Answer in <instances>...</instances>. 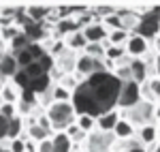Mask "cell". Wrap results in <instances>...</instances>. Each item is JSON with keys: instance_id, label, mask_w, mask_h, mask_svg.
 Instances as JSON below:
<instances>
[{"instance_id": "1", "label": "cell", "mask_w": 160, "mask_h": 152, "mask_svg": "<svg viewBox=\"0 0 160 152\" xmlns=\"http://www.w3.org/2000/svg\"><path fill=\"white\" fill-rule=\"evenodd\" d=\"M122 86L124 84L115 75L102 71V73H96V75L83 79L73 92L71 103H73L77 116L100 118L102 114L115 109Z\"/></svg>"}, {"instance_id": "2", "label": "cell", "mask_w": 160, "mask_h": 152, "mask_svg": "<svg viewBox=\"0 0 160 152\" xmlns=\"http://www.w3.org/2000/svg\"><path fill=\"white\" fill-rule=\"evenodd\" d=\"M47 118L56 133H66V128L77 122V112L73 103H51L47 109Z\"/></svg>"}, {"instance_id": "3", "label": "cell", "mask_w": 160, "mask_h": 152, "mask_svg": "<svg viewBox=\"0 0 160 152\" xmlns=\"http://www.w3.org/2000/svg\"><path fill=\"white\" fill-rule=\"evenodd\" d=\"M124 120H128L132 127L135 124H141V127H145V124H154L156 122V109H154V103L149 101H143L137 103L135 107H128V109H124Z\"/></svg>"}, {"instance_id": "4", "label": "cell", "mask_w": 160, "mask_h": 152, "mask_svg": "<svg viewBox=\"0 0 160 152\" xmlns=\"http://www.w3.org/2000/svg\"><path fill=\"white\" fill-rule=\"evenodd\" d=\"M132 34H139V37L143 39H158L160 37V22L158 17L149 11H145L143 15H139V26H137V30Z\"/></svg>"}, {"instance_id": "5", "label": "cell", "mask_w": 160, "mask_h": 152, "mask_svg": "<svg viewBox=\"0 0 160 152\" xmlns=\"http://www.w3.org/2000/svg\"><path fill=\"white\" fill-rule=\"evenodd\" d=\"M141 88L143 86H139L137 81H126L120 90V99H118V105L124 107V109H128V107H135L137 103L143 101V94H141Z\"/></svg>"}, {"instance_id": "6", "label": "cell", "mask_w": 160, "mask_h": 152, "mask_svg": "<svg viewBox=\"0 0 160 152\" xmlns=\"http://www.w3.org/2000/svg\"><path fill=\"white\" fill-rule=\"evenodd\" d=\"M149 51V45H148V39L139 37V34H130L128 41H126V54L132 56V58H141L143 54Z\"/></svg>"}, {"instance_id": "7", "label": "cell", "mask_w": 160, "mask_h": 152, "mask_svg": "<svg viewBox=\"0 0 160 152\" xmlns=\"http://www.w3.org/2000/svg\"><path fill=\"white\" fill-rule=\"evenodd\" d=\"M83 37H86L88 45H92V43H102V39H107V28L105 24H98V22H92V24L83 26Z\"/></svg>"}, {"instance_id": "8", "label": "cell", "mask_w": 160, "mask_h": 152, "mask_svg": "<svg viewBox=\"0 0 160 152\" xmlns=\"http://www.w3.org/2000/svg\"><path fill=\"white\" fill-rule=\"evenodd\" d=\"M113 137H115V135H113V133H96V135H92V137H90V141H88V150L90 152H107L109 150V146L111 144H113Z\"/></svg>"}, {"instance_id": "9", "label": "cell", "mask_w": 160, "mask_h": 152, "mask_svg": "<svg viewBox=\"0 0 160 152\" xmlns=\"http://www.w3.org/2000/svg\"><path fill=\"white\" fill-rule=\"evenodd\" d=\"M130 73H132V81H137L139 86H143L149 75V64L145 60H141V58H132L130 60Z\"/></svg>"}, {"instance_id": "10", "label": "cell", "mask_w": 160, "mask_h": 152, "mask_svg": "<svg viewBox=\"0 0 160 152\" xmlns=\"http://www.w3.org/2000/svg\"><path fill=\"white\" fill-rule=\"evenodd\" d=\"M118 122H120L118 109H111L107 114H102L100 118H96V127H98L100 133H113V128H115Z\"/></svg>"}, {"instance_id": "11", "label": "cell", "mask_w": 160, "mask_h": 152, "mask_svg": "<svg viewBox=\"0 0 160 152\" xmlns=\"http://www.w3.org/2000/svg\"><path fill=\"white\" fill-rule=\"evenodd\" d=\"M139 139H141V144H148L149 148L158 146V124L154 122V124L141 127V131H139Z\"/></svg>"}, {"instance_id": "12", "label": "cell", "mask_w": 160, "mask_h": 152, "mask_svg": "<svg viewBox=\"0 0 160 152\" xmlns=\"http://www.w3.org/2000/svg\"><path fill=\"white\" fill-rule=\"evenodd\" d=\"M17 60H15V56H9V54H4L2 56V60H0V77H15L17 75Z\"/></svg>"}, {"instance_id": "13", "label": "cell", "mask_w": 160, "mask_h": 152, "mask_svg": "<svg viewBox=\"0 0 160 152\" xmlns=\"http://www.w3.org/2000/svg\"><path fill=\"white\" fill-rule=\"evenodd\" d=\"M113 135H115L118 139H130V137L135 135V127H132L128 120L120 118V122H118L115 128H113Z\"/></svg>"}, {"instance_id": "14", "label": "cell", "mask_w": 160, "mask_h": 152, "mask_svg": "<svg viewBox=\"0 0 160 152\" xmlns=\"http://www.w3.org/2000/svg\"><path fill=\"white\" fill-rule=\"evenodd\" d=\"M49 90H51V75H41L37 79H32V84H30V92H34V94H45Z\"/></svg>"}, {"instance_id": "15", "label": "cell", "mask_w": 160, "mask_h": 152, "mask_svg": "<svg viewBox=\"0 0 160 152\" xmlns=\"http://www.w3.org/2000/svg\"><path fill=\"white\" fill-rule=\"evenodd\" d=\"M51 144H53L51 152H71V137L66 133H56L51 137Z\"/></svg>"}, {"instance_id": "16", "label": "cell", "mask_w": 160, "mask_h": 152, "mask_svg": "<svg viewBox=\"0 0 160 152\" xmlns=\"http://www.w3.org/2000/svg\"><path fill=\"white\" fill-rule=\"evenodd\" d=\"M28 133H30V139H34L37 144H41V141H45V139H49V137H53L49 131H45V128L38 124L37 120L30 124V128H28Z\"/></svg>"}, {"instance_id": "17", "label": "cell", "mask_w": 160, "mask_h": 152, "mask_svg": "<svg viewBox=\"0 0 160 152\" xmlns=\"http://www.w3.org/2000/svg\"><path fill=\"white\" fill-rule=\"evenodd\" d=\"M19 97H22V90L13 88V86H4L2 92H0V101L2 103H13V105H17V103H19Z\"/></svg>"}, {"instance_id": "18", "label": "cell", "mask_w": 160, "mask_h": 152, "mask_svg": "<svg viewBox=\"0 0 160 152\" xmlns=\"http://www.w3.org/2000/svg\"><path fill=\"white\" fill-rule=\"evenodd\" d=\"M160 101V77H152L148 79V92H145V101Z\"/></svg>"}, {"instance_id": "19", "label": "cell", "mask_w": 160, "mask_h": 152, "mask_svg": "<svg viewBox=\"0 0 160 152\" xmlns=\"http://www.w3.org/2000/svg\"><path fill=\"white\" fill-rule=\"evenodd\" d=\"M24 34L32 43H38L41 39H45V30H43V24H30L28 28H24Z\"/></svg>"}, {"instance_id": "20", "label": "cell", "mask_w": 160, "mask_h": 152, "mask_svg": "<svg viewBox=\"0 0 160 152\" xmlns=\"http://www.w3.org/2000/svg\"><path fill=\"white\" fill-rule=\"evenodd\" d=\"M66 45H68L71 50H86V47H88V41H86V37H83V32L79 30V32L68 34V39H66Z\"/></svg>"}, {"instance_id": "21", "label": "cell", "mask_w": 160, "mask_h": 152, "mask_svg": "<svg viewBox=\"0 0 160 152\" xmlns=\"http://www.w3.org/2000/svg\"><path fill=\"white\" fill-rule=\"evenodd\" d=\"M77 127L81 128V133H92L94 127H96V118H92V116H77V122H75Z\"/></svg>"}, {"instance_id": "22", "label": "cell", "mask_w": 160, "mask_h": 152, "mask_svg": "<svg viewBox=\"0 0 160 152\" xmlns=\"http://www.w3.org/2000/svg\"><path fill=\"white\" fill-rule=\"evenodd\" d=\"M28 13V17L34 22V24H43V17H47L49 15V9H43V7H30V9H26Z\"/></svg>"}, {"instance_id": "23", "label": "cell", "mask_w": 160, "mask_h": 152, "mask_svg": "<svg viewBox=\"0 0 160 152\" xmlns=\"http://www.w3.org/2000/svg\"><path fill=\"white\" fill-rule=\"evenodd\" d=\"M22 128H24V118L22 116H15L11 120V124H9V139H17L19 135H22Z\"/></svg>"}, {"instance_id": "24", "label": "cell", "mask_w": 160, "mask_h": 152, "mask_svg": "<svg viewBox=\"0 0 160 152\" xmlns=\"http://www.w3.org/2000/svg\"><path fill=\"white\" fill-rule=\"evenodd\" d=\"M15 60H17V66H19L22 71H24V69H28V66H30L32 62H37V60H34V56H32V54H30L28 50L17 51V54H15Z\"/></svg>"}, {"instance_id": "25", "label": "cell", "mask_w": 160, "mask_h": 152, "mask_svg": "<svg viewBox=\"0 0 160 152\" xmlns=\"http://www.w3.org/2000/svg\"><path fill=\"white\" fill-rule=\"evenodd\" d=\"M128 37H130V32H126V30H111L109 32V41L115 47H122V43L128 41Z\"/></svg>"}, {"instance_id": "26", "label": "cell", "mask_w": 160, "mask_h": 152, "mask_svg": "<svg viewBox=\"0 0 160 152\" xmlns=\"http://www.w3.org/2000/svg\"><path fill=\"white\" fill-rule=\"evenodd\" d=\"M30 43H32V41L26 37L24 32H19V34H17V37H15V39L11 41V45H13V50H15V54H17V51L28 50V47H30Z\"/></svg>"}, {"instance_id": "27", "label": "cell", "mask_w": 160, "mask_h": 152, "mask_svg": "<svg viewBox=\"0 0 160 152\" xmlns=\"http://www.w3.org/2000/svg\"><path fill=\"white\" fill-rule=\"evenodd\" d=\"M13 79H15V86L22 90V92H24V90H30V84H32V79L26 75V71H17V75L13 77Z\"/></svg>"}, {"instance_id": "28", "label": "cell", "mask_w": 160, "mask_h": 152, "mask_svg": "<svg viewBox=\"0 0 160 152\" xmlns=\"http://www.w3.org/2000/svg\"><path fill=\"white\" fill-rule=\"evenodd\" d=\"M124 54H126V47H115V45H109L107 47V54H105V58H109V60H122Z\"/></svg>"}, {"instance_id": "29", "label": "cell", "mask_w": 160, "mask_h": 152, "mask_svg": "<svg viewBox=\"0 0 160 152\" xmlns=\"http://www.w3.org/2000/svg\"><path fill=\"white\" fill-rule=\"evenodd\" d=\"M0 116L13 120L15 116H19L17 114V105H13V103H0Z\"/></svg>"}, {"instance_id": "30", "label": "cell", "mask_w": 160, "mask_h": 152, "mask_svg": "<svg viewBox=\"0 0 160 152\" xmlns=\"http://www.w3.org/2000/svg\"><path fill=\"white\" fill-rule=\"evenodd\" d=\"M102 24L111 26L113 30H124V26H122V17L118 15V11H115V13H111L109 17H105V19H102Z\"/></svg>"}, {"instance_id": "31", "label": "cell", "mask_w": 160, "mask_h": 152, "mask_svg": "<svg viewBox=\"0 0 160 152\" xmlns=\"http://www.w3.org/2000/svg\"><path fill=\"white\" fill-rule=\"evenodd\" d=\"M24 71H26V75L30 77V79H37V77H41V75H47V73L43 71V66H41L38 62H32L28 69H24Z\"/></svg>"}, {"instance_id": "32", "label": "cell", "mask_w": 160, "mask_h": 152, "mask_svg": "<svg viewBox=\"0 0 160 152\" xmlns=\"http://www.w3.org/2000/svg\"><path fill=\"white\" fill-rule=\"evenodd\" d=\"M9 124H11V120L4 118V116H0V141L9 139Z\"/></svg>"}, {"instance_id": "33", "label": "cell", "mask_w": 160, "mask_h": 152, "mask_svg": "<svg viewBox=\"0 0 160 152\" xmlns=\"http://www.w3.org/2000/svg\"><path fill=\"white\" fill-rule=\"evenodd\" d=\"M38 64H41V66H43V71H45V73L49 75L51 69H53V58H51L49 54H45V56H43V58L38 60Z\"/></svg>"}, {"instance_id": "34", "label": "cell", "mask_w": 160, "mask_h": 152, "mask_svg": "<svg viewBox=\"0 0 160 152\" xmlns=\"http://www.w3.org/2000/svg\"><path fill=\"white\" fill-rule=\"evenodd\" d=\"M9 152H26V141L22 139V137L13 139L11 146H9Z\"/></svg>"}, {"instance_id": "35", "label": "cell", "mask_w": 160, "mask_h": 152, "mask_svg": "<svg viewBox=\"0 0 160 152\" xmlns=\"http://www.w3.org/2000/svg\"><path fill=\"white\" fill-rule=\"evenodd\" d=\"M17 34H19V32H17L15 26H11V28H2V39H11V41H13Z\"/></svg>"}, {"instance_id": "36", "label": "cell", "mask_w": 160, "mask_h": 152, "mask_svg": "<svg viewBox=\"0 0 160 152\" xmlns=\"http://www.w3.org/2000/svg\"><path fill=\"white\" fill-rule=\"evenodd\" d=\"M37 122H38V124H41L43 128H45V131H49L51 135H53V128H51V122H49V118H47V116H43V118H38Z\"/></svg>"}, {"instance_id": "37", "label": "cell", "mask_w": 160, "mask_h": 152, "mask_svg": "<svg viewBox=\"0 0 160 152\" xmlns=\"http://www.w3.org/2000/svg\"><path fill=\"white\" fill-rule=\"evenodd\" d=\"M154 69H156V77H160V56H156V64H154Z\"/></svg>"}, {"instance_id": "38", "label": "cell", "mask_w": 160, "mask_h": 152, "mask_svg": "<svg viewBox=\"0 0 160 152\" xmlns=\"http://www.w3.org/2000/svg\"><path fill=\"white\" fill-rule=\"evenodd\" d=\"M152 13L158 17V22H160V7H154V9H152Z\"/></svg>"}, {"instance_id": "39", "label": "cell", "mask_w": 160, "mask_h": 152, "mask_svg": "<svg viewBox=\"0 0 160 152\" xmlns=\"http://www.w3.org/2000/svg\"><path fill=\"white\" fill-rule=\"evenodd\" d=\"M130 152H145V150H143V148L139 146V148H135V150H130Z\"/></svg>"}, {"instance_id": "40", "label": "cell", "mask_w": 160, "mask_h": 152, "mask_svg": "<svg viewBox=\"0 0 160 152\" xmlns=\"http://www.w3.org/2000/svg\"><path fill=\"white\" fill-rule=\"evenodd\" d=\"M152 152H160V141H158V146H156V148H154Z\"/></svg>"}, {"instance_id": "41", "label": "cell", "mask_w": 160, "mask_h": 152, "mask_svg": "<svg viewBox=\"0 0 160 152\" xmlns=\"http://www.w3.org/2000/svg\"><path fill=\"white\" fill-rule=\"evenodd\" d=\"M2 88H4V84H2V77H0V92H2Z\"/></svg>"}, {"instance_id": "42", "label": "cell", "mask_w": 160, "mask_h": 152, "mask_svg": "<svg viewBox=\"0 0 160 152\" xmlns=\"http://www.w3.org/2000/svg\"><path fill=\"white\" fill-rule=\"evenodd\" d=\"M0 37H2V26H0Z\"/></svg>"}, {"instance_id": "43", "label": "cell", "mask_w": 160, "mask_h": 152, "mask_svg": "<svg viewBox=\"0 0 160 152\" xmlns=\"http://www.w3.org/2000/svg\"><path fill=\"white\" fill-rule=\"evenodd\" d=\"M2 56H4V54H0V60H2Z\"/></svg>"}]
</instances>
